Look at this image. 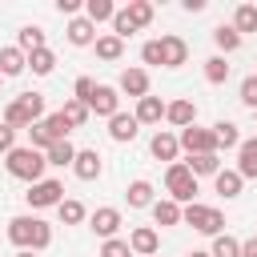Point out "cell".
Returning a JSON list of instances; mask_svg holds the SVG:
<instances>
[{"mask_svg": "<svg viewBox=\"0 0 257 257\" xmlns=\"http://www.w3.org/2000/svg\"><path fill=\"white\" fill-rule=\"evenodd\" d=\"M213 137H217V149H241V133L233 120H217L213 124Z\"/></svg>", "mask_w": 257, "mask_h": 257, "instance_id": "25", "label": "cell"}, {"mask_svg": "<svg viewBox=\"0 0 257 257\" xmlns=\"http://www.w3.org/2000/svg\"><path fill=\"white\" fill-rule=\"evenodd\" d=\"M76 8H80L76 0H56V12H64V16H76Z\"/></svg>", "mask_w": 257, "mask_h": 257, "instance_id": "45", "label": "cell"}, {"mask_svg": "<svg viewBox=\"0 0 257 257\" xmlns=\"http://www.w3.org/2000/svg\"><path fill=\"white\" fill-rule=\"evenodd\" d=\"M181 149L189 157H205V153H217V137H213V128L189 124V128H181Z\"/></svg>", "mask_w": 257, "mask_h": 257, "instance_id": "7", "label": "cell"}, {"mask_svg": "<svg viewBox=\"0 0 257 257\" xmlns=\"http://www.w3.org/2000/svg\"><path fill=\"white\" fill-rule=\"evenodd\" d=\"M28 141H32V149H40V153H48V149L56 145V137H52L48 120H36V124L28 128Z\"/></svg>", "mask_w": 257, "mask_h": 257, "instance_id": "32", "label": "cell"}, {"mask_svg": "<svg viewBox=\"0 0 257 257\" xmlns=\"http://www.w3.org/2000/svg\"><path fill=\"white\" fill-rule=\"evenodd\" d=\"M124 197H128L133 209H149V205H153V185H149V181H133V185L124 189Z\"/></svg>", "mask_w": 257, "mask_h": 257, "instance_id": "29", "label": "cell"}, {"mask_svg": "<svg viewBox=\"0 0 257 257\" xmlns=\"http://www.w3.org/2000/svg\"><path fill=\"white\" fill-rule=\"evenodd\" d=\"M120 16L128 20L133 32H141V28L153 24V4H149V0H128V8H120Z\"/></svg>", "mask_w": 257, "mask_h": 257, "instance_id": "14", "label": "cell"}, {"mask_svg": "<svg viewBox=\"0 0 257 257\" xmlns=\"http://www.w3.org/2000/svg\"><path fill=\"white\" fill-rule=\"evenodd\" d=\"M44 120H48V128H52V137H56V141H68V133H72V124L64 120V112H48Z\"/></svg>", "mask_w": 257, "mask_h": 257, "instance_id": "39", "label": "cell"}, {"mask_svg": "<svg viewBox=\"0 0 257 257\" xmlns=\"http://www.w3.org/2000/svg\"><path fill=\"white\" fill-rule=\"evenodd\" d=\"M181 221L193 225L197 233H209V237H221V229H225V213L213 209V205H201V201L185 205V217H181Z\"/></svg>", "mask_w": 257, "mask_h": 257, "instance_id": "5", "label": "cell"}, {"mask_svg": "<svg viewBox=\"0 0 257 257\" xmlns=\"http://www.w3.org/2000/svg\"><path fill=\"white\" fill-rule=\"evenodd\" d=\"M149 153L157 157V161H177V153H181V137H173V133H153V141H149Z\"/></svg>", "mask_w": 257, "mask_h": 257, "instance_id": "13", "label": "cell"}, {"mask_svg": "<svg viewBox=\"0 0 257 257\" xmlns=\"http://www.w3.org/2000/svg\"><path fill=\"white\" fill-rule=\"evenodd\" d=\"M205 80H209V84H225V80H229L225 56H209V60H205Z\"/></svg>", "mask_w": 257, "mask_h": 257, "instance_id": "37", "label": "cell"}, {"mask_svg": "<svg viewBox=\"0 0 257 257\" xmlns=\"http://www.w3.org/2000/svg\"><path fill=\"white\" fill-rule=\"evenodd\" d=\"M116 88L128 92V96H137V100H145V96H149V72H145V68H124Z\"/></svg>", "mask_w": 257, "mask_h": 257, "instance_id": "12", "label": "cell"}, {"mask_svg": "<svg viewBox=\"0 0 257 257\" xmlns=\"http://www.w3.org/2000/svg\"><path fill=\"white\" fill-rule=\"evenodd\" d=\"M181 8H185V12H201V8H205V0H181Z\"/></svg>", "mask_w": 257, "mask_h": 257, "instance_id": "46", "label": "cell"}, {"mask_svg": "<svg viewBox=\"0 0 257 257\" xmlns=\"http://www.w3.org/2000/svg\"><path fill=\"white\" fill-rule=\"evenodd\" d=\"M165 108L169 104H161V96H145V100H137V120L141 124H161V116H165Z\"/></svg>", "mask_w": 257, "mask_h": 257, "instance_id": "21", "label": "cell"}, {"mask_svg": "<svg viewBox=\"0 0 257 257\" xmlns=\"http://www.w3.org/2000/svg\"><path fill=\"white\" fill-rule=\"evenodd\" d=\"M16 257H36V253H28V249H20V253H16Z\"/></svg>", "mask_w": 257, "mask_h": 257, "instance_id": "49", "label": "cell"}, {"mask_svg": "<svg viewBox=\"0 0 257 257\" xmlns=\"http://www.w3.org/2000/svg\"><path fill=\"white\" fill-rule=\"evenodd\" d=\"M241 100H245V104H249V108L257 112V72L241 80Z\"/></svg>", "mask_w": 257, "mask_h": 257, "instance_id": "41", "label": "cell"}, {"mask_svg": "<svg viewBox=\"0 0 257 257\" xmlns=\"http://www.w3.org/2000/svg\"><path fill=\"white\" fill-rule=\"evenodd\" d=\"M189 257H209V253H205V249H193V253H189Z\"/></svg>", "mask_w": 257, "mask_h": 257, "instance_id": "48", "label": "cell"}, {"mask_svg": "<svg viewBox=\"0 0 257 257\" xmlns=\"http://www.w3.org/2000/svg\"><path fill=\"white\" fill-rule=\"evenodd\" d=\"M165 120L177 124V128H189V124H197V104L193 100H173L165 108Z\"/></svg>", "mask_w": 257, "mask_h": 257, "instance_id": "19", "label": "cell"}, {"mask_svg": "<svg viewBox=\"0 0 257 257\" xmlns=\"http://www.w3.org/2000/svg\"><path fill=\"white\" fill-rule=\"evenodd\" d=\"M141 60L145 64H161V40H145L141 44Z\"/></svg>", "mask_w": 257, "mask_h": 257, "instance_id": "43", "label": "cell"}, {"mask_svg": "<svg viewBox=\"0 0 257 257\" xmlns=\"http://www.w3.org/2000/svg\"><path fill=\"white\" fill-rule=\"evenodd\" d=\"M241 257H257V237H253V241H245V245H241Z\"/></svg>", "mask_w": 257, "mask_h": 257, "instance_id": "47", "label": "cell"}, {"mask_svg": "<svg viewBox=\"0 0 257 257\" xmlns=\"http://www.w3.org/2000/svg\"><path fill=\"white\" fill-rule=\"evenodd\" d=\"M36 120H44V96L40 92H20L4 108V124L8 128H32Z\"/></svg>", "mask_w": 257, "mask_h": 257, "instance_id": "3", "label": "cell"}, {"mask_svg": "<svg viewBox=\"0 0 257 257\" xmlns=\"http://www.w3.org/2000/svg\"><path fill=\"white\" fill-rule=\"evenodd\" d=\"M237 173L245 181H257V137L241 141V149H237Z\"/></svg>", "mask_w": 257, "mask_h": 257, "instance_id": "18", "label": "cell"}, {"mask_svg": "<svg viewBox=\"0 0 257 257\" xmlns=\"http://www.w3.org/2000/svg\"><path fill=\"white\" fill-rule=\"evenodd\" d=\"M4 165H8V173L16 177V181H28V185H36V181H44V169H48V157L40 153V149H12L8 157H4Z\"/></svg>", "mask_w": 257, "mask_h": 257, "instance_id": "2", "label": "cell"}, {"mask_svg": "<svg viewBox=\"0 0 257 257\" xmlns=\"http://www.w3.org/2000/svg\"><path fill=\"white\" fill-rule=\"evenodd\" d=\"M12 149H16V128H8V124H0V153L8 157Z\"/></svg>", "mask_w": 257, "mask_h": 257, "instance_id": "44", "label": "cell"}, {"mask_svg": "<svg viewBox=\"0 0 257 257\" xmlns=\"http://www.w3.org/2000/svg\"><path fill=\"white\" fill-rule=\"evenodd\" d=\"M233 28H237V32H257V4H237Z\"/></svg>", "mask_w": 257, "mask_h": 257, "instance_id": "33", "label": "cell"}, {"mask_svg": "<svg viewBox=\"0 0 257 257\" xmlns=\"http://www.w3.org/2000/svg\"><path fill=\"white\" fill-rule=\"evenodd\" d=\"M8 241L16 245V253H20V249L40 253V249L52 245V229H48V221H40V217H12V221H8Z\"/></svg>", "mask_w": 257, "mask_h": 257, "instance_id": "1", "label": "cell"}, {"mask_svg": "<svg viewBox=\"0 0 257 257\" xmlns=\"http://www.w3.org/2000/svg\"><path fill=\"white\" fill-rule=\"evenodd\" d=\"M100 257H133V249H128V241L112 237V241H104V245H100Z\"/></svg>", "mask_w": 257, "mask_h": 257, "instance_id": "40", "label": "cell"}, {"mask_svg": "<svg viewBox=\"0 0 257 257\" xmlns=\"http://www.w3.org/2000/svg\"><path fill=\"white\" fill-rule=\"evenodd\" d=\"M72 173H76L80 181H96V177H100V153H96V149H80L76 161H72Z\"/></svg>", "mask_w": 257, "mask_h": 257, "instance_id": "17", "label": "cell"}, {"mask_svg": "<svg viewBox=\"0 0 257 257\" xmlns=\"http://www.w3.org/2000/svg\"><path fill=\"white\" fill-rule=\"evenodd\" d=\"M153 217H157V225H181L185 209L177 201H153Z\"/></svg>", "mask_w": 257, "mask_h": 257, "instance_id": "27", "label": "cell"}, {"mask_svg": "<svg viewBox=\"0 0 257 257\" xmlns=\"http://www.w3.org/2000/svg\"><path fill=\"white\" fill-rule=\"evenodd\" d=\"M185 60H189V44H185L181 36H173V32L161 36V64H165V68H181Z\"/></svg>", "mask_w": 257, "mask_h": 257, "instance_id": "10", "label": "cell"}, {"mask_svg": "<svg viewBox=\"0 0 257 257\" xmlns=\"http://www.w3.org/2000/svg\"><path fill=\"white\" fill-rule=\"evenodd\" d=\"M128 249H133V257H157V249H161V237H157V229H149V225L133 229V237H128Z\"/></svg>", "mask_w": 257, "mask_h": 257, "instance_id": "11", "label": "cell"}, {"mask_svg": "<svg viewBox=\"0 0 257 257\" xmlns=\"http://www.w3.org/2000/svg\"><path fill=\"white\" fill-rule=\"evenodd\" d=\"M120 88H112V84H96V92H92V100H88V112H96V116H116L120 112V96H116Z\"/></svg>", "mask_w": 257, "mask_h": 257, "instance_id": "8", "label": "cell"}, {"mask_svg": "<svg viewBox=\"0 0 257 257\" xmlns=\"http://www.w3.org/2000/svg\"><path fill=\"white\" fill-rule=\"evenodd\" d=\"M185 165H189V173H193V177H217V173H221V161H217V153H205V157H189Z\"/></svg>", "mask_w": 257, "mask_h": 257, "instance_id": "26", "label": "cell"}, {"mask_svg": "<svg viewBox=\"0 0 257 257\" xmlns=\"http://www.w3.org/2000/svg\"><path fill=\"white\" fill-rule=\"evenodd\" d=\"M253 116H257V112H253Z\"/></svg>", "mask_w": 257, "mask_h": 257, "instance_id": "50", "label": "cell"}, {"mask_svg": "<svg viewBox=\"0 0 257 257\" xmlns=\"http://www.w3.org/2000/svg\"><path fill=\"white\" fill-rule=\"evenodd\" d=\"M120 52H124V40L120 36H96V56L100 60H120Z\"/></svg>", "mask_w": 257, "mask_h": 257, "instance_id": "31", "label": "cell"}, {"mask_svg": "<svg viewBox=\"0 0 257 257\" xmlns=\"http://www.w3.org/2000/svg\"><path fill=\"white\" fill-rule=\"evenodd\" d=\"M137 133H141V120H137L133 112H116V116L108 120V137H112V141H120V145H124V141H133Z\"/></svg>", "mask_w": 257, "mask_h": 257, "instance_id": "16", "label": "cell"}, {"mask_svg": "<svg viewBox=\"0 0 257 257\" xmlns=\"http://www.w3.org/2000/svg\"><path fill=\"white\" fill-rule=\"evenodd\" d=\"M209 257H241V241H237V237H229V233H221V237H213Z\"/></svg>", "mask_w": 257, "mask_h": 257, "instance_id": "36", "label": "cell"}, {"mask_svg": "<svg viewBox=\"0 0 257 257\" xmlns=\"http://www.w3.org/2000/svg\"><path fill=\"white\" fill-rule=\"evenodd\" d=\"M60 112H64V120H68L72 128H80V124L88 120V104H80L76 96H72V100H64V108H60Z\"/></svg>", "mask_w": 257, "mask_h": 257, "instance_id": "38", "label": "cell"}, {"mask_svg": "<svg viewBox=\"0 0 257 257\" xmlns=\"http://www.w3.org/2000/svg\"><path fill=\"white\" fill-rule=\"evenodd\" d=\"M213 185H217V193H221L225 201H233V197H241V185H245V177H241L237 169H221V173L213 177Z\"/></svg>", "mask_w": 257, "mask_h": 257, "instance_id": "20", "label": "cell"}, {"mask_svg": "<svg viewBox=\"0 0 257 257\" xmlns=\"http://www.w3.org/2000/svg\"><path fill=\"white\" fill-rule=\"evenodd\" d=\"M84 16H88L92 24H100V20H112L116 8H112V0H84Z\"/></svg>", "mask_w": 257, "mask_h": 257, "instance_id": "34", "label": "cell"}, {"mask_svg": "<svg viewBox=\"0 0 257 257\" xmlns=\"http://www.w3.org/2000/svg\"><path fill=\"white\" fill-rule=\"evenodd\" d=\"M165 189H169V201H177V205H193V197H197V177L189 173L185 161H173V165L165 169Z\"/></svg>", "mask_w": 257, "mask_h": 257, "instance_id": "4", "label": "cell"}, {"mask_svg": "<svg viewBox=\"0 0 257 257\" xmlns=\"http://www.w3.org/2000/svg\"><path fill=\"white\" fill-rule=\"evenodd\" d=\"M16 48L28 56V52H40V48H48L44 44V28H36V24H24L20 28V36H16Z\"/></svg>", "mask_w": 257, "mask_h": 257, "instance_id": "23", "label": "cell"}, {"mask_svg": "<svg viewBox=\"0 0 257 257\" xmlns=\"http://www.w3.org/2000/svg\"><path fill=\"white\" fill-rule=\"evenodd\" d=\"M24 201H28L32 209H48V205H60V201H64V185H60V181H52V177H44V181L28 185Z\"/></svg>", "mask_w": 257, "mask_h": 257, "instance_id": "6", "label": "cell"}, {"mask_svg": "<svg viewBox=\"0 0 257 257\" xmlns=\"http://www.w3.org/2000/svg\"><path fill=\"white\" fill-rule=\"evenodd\" d=\"M76 153H80V149H72V141H56V145H52L44 157H48V165L64 169V165H72V161H76Z\"/></svg>", "mask_w": 257, "mask_h": 257, "instance_id": "28", "label": "cell"}, {"mask_svg": "<svg viewBox=\"0 0 257 257\" xmlns=\"http://www.w3.org/2000/svg\"><path fill=\"white\" fill-rule=\"evenodd\" d=\"M68 44L84 48V44H96V24L88 16H72L68 20Z\"/></svg>", "mask_w": 257, "mask_h": 257, "instance_id": "15", "label": "cell"}, {"mask_svg": "<svg viewBox=\"0 0 257 257\" xmlns=\"http://www.w3.org/2000/svg\"><path fill=\"white\" fill-rule=\"evenodd\" d=\"M28 68V56L12 44V48H0V76H20Z\"/></svg>", "mask_w": 257, "mask_h": 257, "instance_id": "22", "label": "cell"}, {"mask_svg": "<svg viewBox=\"0 0 257 257\" xmlns=\"http://www.w3.org/2000/svg\"><path fill=\"white\" fill-rule=\"evenodd\" d=\"M213 44H217L221 52H237V48H241V32H237L233 24H217V28H213Z\"/></svg>", "mask_w": 257, "mask_h": 257, "instance_id": "24", "label": "cell"}, {"mask_svg": "<svg viewBox=\"0 0 257 257\" xmlns=\"http://www.w3.org/2000/svg\"><path fill=\"white\" fill-rule=\"evenodd\" d=\"M72 92H76V100H80V104H88V100H92V92H96V84H92L88 76H76V84H72Z\"/></svg>", "mask_w": 257, "mask_h": 257, "instance_id": "42", "label": "cell"}, {"mask_svg": "<svg viewBox=\"0 0 257 257\" xmlns=\"http://www.w3.org/2000/svg\"><path fill=\"white\" fill-rule=\"evenodd\" d=\"M56 213H60V221H64V225H80V221L88 217V209H84L76 197H64V201L56 205Z\"/></svg>", "mask_w": 257, "mask_h": 257, "instance_id": "30", "label": "cell"}, {"mask_svg": "<svg viewBox=\"0 0 257 257\" xmlns=\"http://www.w3.org/2000/svg\"><path fill=\"white\" fill-rule=\"evenodd\" d=\"M28 68H32L36 76H48V72L56 68V56H52V48H40V52H28Z\"/></svg>", "mask_w": 257, "mask_h": 257, "instance_id": "35", "label": "cell"}, {"mask_svg": "<svg viewBox=\"0 0 257 257\" xmlns=\"http://www.w3.org/2000/svg\"><path fill=\"white\" fill-rule=\"evenodd\" d=\"M0 80H4V76H0Z\"/></svg>", "mask_w": 257, "mask_h": 257, "instance_id": "51", "label": "cell"}, {"mask_svg": "<svg viewBox=\"0 0 257 257\" xmlns=\"http://www.w3.org/2000/svg\"><path fill=\"white\" fill-rule=\"evenodd\" d=\"M88 225H92V233H96V237L112 241V237H116V229H120V209H112V205H100V209L88 217Z\"/></svg>", "mask_w": 257, "mask_h": 257, "instance_id": "9", "label": "cell"}]
</instances>
